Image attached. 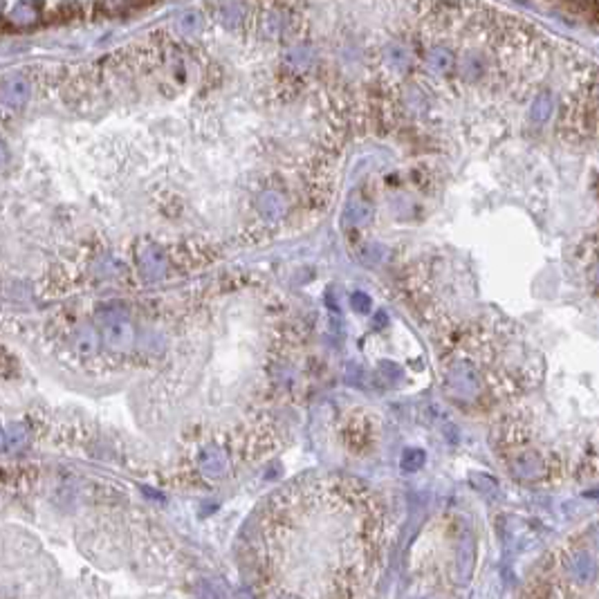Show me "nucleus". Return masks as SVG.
<instances>
[{"label":"nucleus","mask_w":599,"mask_h":599,"mask_svg":"<svg viewBox=\"0 0 599 599\" xmlns=\"http://www.w3.org/2000/svg\"><path fill=\"white\" fill-rule=\"evenodd\" d=\"M61 16L63 19H74V16H79V5H74V3L61 5Z\"/></svg>","instance_id":"obj_9"},{"label":"nucleus","mask_w":599,"mask_h":599,"mask_svg":"<svg viewBox=\"0 0 599 599\" xmlns=\"http://www.w3.org/2000/svg\"><path fill=\"white\" fill-rule=\"evenodd\" d=\"M368 213H371V207H368V202L362 198H353L346 207V218L350 222H366Z\"/></svg>","instance_id":"obj_6"},{"label":"nucleus","mask_w":599,"mask_h":599,"mask_svg":"<svg viewBox=\"0 0 599 599\" xmlns=\"http://www.w3.org/2000/svg\"><path fill=\"white\" fill-rule=\"evenodd\" d=\"M259 207H261V211L265 213V216L276 218V216L283 213V200H281L276 193H265V195H261Z\"/></svg>","instance_id":"obj_7"},{"label":"nucleus","mask_w":599,"mask_h":599,"mask_svg":"<svg viewBox=\"0 0 599 599\" xmlns=\"http://www.w3.org/2000/svg\"><path fill=\"white\" fill-rule=\"evenodd\" d=\"M104 339L110 348L126 350V348L133 346L135 332H133V326L124 319V316H110V319L104 323Z\"/></svg>","instance_id":"obj_2"},{"label":"nucleus","mask_w":599,"mask_h":599,"mask_svg":"<svg viewBox=\"0 0 599 599\" xmlns=\"http://www.w3.org/2000/svg\"><path fill=\"white\" fill-rule=\"evenodd\" d=\"M128 5V0H99V10L104 14H119Z\"/></svg>","instance_id":"obj_8"},{"label":"nucleus","mask_w":599,"mask_h":599,"mask_svg":"<svg viewBox=\"0 0 599 599\" xmlns=\"http://www.w3.org/2000/svg\"><path fill=\"white\" fill-rule=\"evenodd\" d=\"M7 157H10V155H7V149H5V144L0 142V168H3V166L7 164Z\"/></svg>","instance_id":"obj_10"},{"label":"nucleus","mask_w":599,"mask_h":599,"mask_svg":"<svg viewBox=\"0 0 599 599\" xmlns=\"http://www.w3.org/2000/svg\"><path fill=\"white\" fill-rule=\"evenodd\" d=\"M135 5H149V3H155V0H133Z\"/></svg>","instance_id":"obj_11"},{"label":"nucleus","mask_w":599,"mask_h":599,"mask_svg":"<svg viewBox=\"0 0 599 599\" xmlns=\"http://www.w3.org/2000/svg\"><path fill=\"white\" fill-rule=\"evenodd\" d=\"M30 95H32V85L21 74L5 76L3 83H0V99L10 108H23L30 101Z\"/></svg>","instance_id":"obj_1"},{"label":"nucleus","mask_w":599,"mask_h":599,"mask_svg":"<svg viewBox=\"0 0 599 599\" xmlns=\"http://www.w3.org/2000/svg\"><path fill=\"white\" fill-rule=\"evenodd\" d=\"M424 63L431 72H438V74H449L456 70V56H453L447 47H433L431 52L426 54Z\"/></svg>","instance_id":"obj_3"},{"label":"nucleus","mask_w":599,"mask_h":599,"mask_svg":"<svg viewBox=\"0 0 599 599\" xmlns=\"http://www.w3.org/2000/svg\"><path fill=\"white\" fill-rule=\"evenodd\" d=\"M552 110H554L552 95H550V92H541V95L534 99L532 108H530V119H532L534 124H545L547 119H550Z\"/></svg>","instance_id":"obj_5"},{"label":"nucleus","mask_w":599,"mask_h":599,"mask_svg":"<svg viewBox=\"0 0 599 599\" xmlns=\"http://www.w3.org/2000/svg\"><path fill=\"white\" fill-rule=\"evenodd\" d=\"M10 21L19 28H30L39 21V5L32 3V0H21L19 5L14 7V12L10 14Z\"/></svg>","instance_id":"obj_4"}]
</instances>
